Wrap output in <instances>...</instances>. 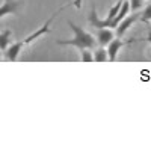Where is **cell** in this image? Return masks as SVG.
<instances>
[{"label": "cell", "instance_id": "30bf717a", "mask_svg": "<svg viewBox=\"0 0 151 151\" xmlns=\"http://www.w3.org/2000/svg\"><path fill=\"white\" fill-rule=\"evenodd\" d=\"M82 62H94V55L89 52V48H80Z\"/></svg>", "mask_w": 151, "mask_h": 151}, {"label": "cell", "instance_id": "7c38bea8", "mask_svg": "<svg viewBox=\"0 0 151 151\" xmlns=\"http://www.w3.org/2000/svg\"><path fill=\"white\" fill-rule=\"evenodd\" d=\"M144 3V0H130V11H137Z\"/></svg>", "mask_w": 151, "mask_h": 151}, {"label": "cell", "instance_id": "5b68a950", "mask_svg": "<svg viewBox=\"0 0 151 151\" xmlns=\"http://www.w3.org/2000/svg\"><path fill=\"white\" fill-rule=\"evenodd\" d=\"M116 35L112 32V29L109 27H101V29H98L97 32V42L100 45H109V42L115 38Z\"/></svg>", "mask_w": 151, "mask_h": 151}, {"label": "cell", "instance_id": "9a60e30c", "mask_svg": "<svg viewBox=\"0 0 151 151\" xmlns=\"http://www.w3.org/2000/svg\"><path fill=\"white\" fill-rule=\"evenodd\" d=\"M0 58H2V53H0Z\"/></svg>", "mask_w": 151, "mask_h": 151}, {"label": "cell", "instance_id": "52a82bcc", "mask_svg": "<svg viewBox=\"0 0 151 151\" xmlns=\"http://www.w3.org/2000/svg\"><path fill=\"white\" fill-rule=\"evenodd\" d=\"M94 60L95 62H106V60H109V53H107L106 48H103V45H100L98 48H95Z\"/></svg>", "mask_w": 151, "mask_h": 151}, {"label": "cell", "instance_id": "6da1fadb", "mask_svg": "<svg viewBox=\"0 0 151 151\" xmlns=\"http://www.w3.org/2000/svg\"><path fill=\"white\" fill-rule=\"evenodd\" d=\"M65 8H67V5H65V6H62L60 9H58V11L55 12V14H53L52 17H50V18L42 24V27H41V29H38L36 32H33L32 35H29V36L26 38V40L18 41V42H15V44L9 45V47L5 50V58H6L8 60H17V58H18L20 52H21V50H23L24 47H26L27 44H30L32 41H35V40H36V38H40V36H42V35H45V33H48V32H50V24H52V23H53V20L59 15V12H62Z\"/></svg>", "mask_w": 151, "mask_h": 151}, {"label": "cell", "instance_id": "2e32d148", "mask_svg": "<svg viewBox=\"0 0 151 151\" xmlns=\"http://www.w3.org/2000/svg\"><path fill=\"white\" fill-rule=\"evenodd\" d=\"M150 3H151V0H150Z\"/></svg>", "mask_w": 151, "mask_h": 151}, {"label": "cell", "instance_id": "277c9868", "mask_svg": "<svg viewBox=\"0 0 151 151\" xmlns=\"http://www.w3.org/2000/svg\"><path fill=\"white\" fill-rule=\"evenodd\" d=\"M139 18H141V14H139V12H136V14H133V15H130V17H125V18L118 24V27L115 29V35L119 36V38L124 36L125 32H127V30L133 26V23H136Z\"/></svg>", "mask_w": 151, "mask_h": 151}, {"label": "cell", "instance_id": "4fadbf2b", "mask_svg": "<svg viewBox=\"0 0 151 151\" xmlns=\"http://www.w3.org/2000/svg\"><path fill=\"white\" fill-rule=\"evenodd\" d=\"M145 24L148 26V35H147V38H144V41H147V42L151 44V26H150V23H145Z\"/></svg>", "mask_w": 151, "mask_h": 151}, {"label": "cell", "instance_id": "8992f818", "mask_svg": "<svg viewBox=\"0 0 151 151\" xmlns=\"http://www.w3.org/2000/svg\"><path fill=\"white\" fill-rule=\"evenodd\" d=\"M18 6L20 2H17V0H5V3L0 6V18L9 14H15L18 11Z\"/></svg>", "mask_w": 151, "mask_h": 151}, {"label": "cell", "instance_id": "5bb4252c", "mask_svg": "<svg viewBox=\"0 0 151 151\" xmlns=\"http://www.w3.org/2000/svg\"><path fill=\"white\" fill-rule=\"evenodd\" d=\"M80 2H82V0H74V5L77 8H80Z\"/></svg>", "mask_w": 151, "mask_h": 151}, {"label": "cell", "instance_id": "7a4b0ae2", "mask_svg": "<svg viewBox=\"0 0 151 151\" xmlns=\"http://www.w3.org/2000/svg\"><path fill=\"white\" fill-rule=\"evenodd\" d=\"M68 24H70L71 30L74 32V36L71 38V40H59L58 41L59 45H73V47L79 48V50L80 48H94L95 47L97 41H95V38L91 33H88L82 27L76 26L71 20H68Z\"/></svg>", "mask_w": 151, "mask_h": 151}, {"label": "cell", "instance_id": "ba28073f", "mask_svg": "<svg viewBox=\"0 0 151 151\" xmlns=\"http://www.w3.org/2000/svg\"><path fill=\"white\" fill-rule=\"evenodd\" d=\"M11 36H12V32H11V30L0 32V50H6V48L9 47Z\"/></svg>", "mask_w": 151, "mask_h": 151}, {"label": "cell", "instance_id": "9c48e42d", "mask_svg": "<svg viewBox=\"0 0 151 151\" xmlns=\"http://www.w3.org/2000/svg\"><path fill=\"white\" fill-rule=\"evenodd\" d=\"M122 3H124V0H118V2L115 3V6H113L110 11H109V14H107V17H106V20H113L116 15H118V12L121 11V6H122Z\"/></svg>", "mask_w": 151, "mask_h": 151}, {"label": "cell", "instance_id": "3957f363", "mask_svg": "<svg viewBox=\"0 0 151 151\" xmlns=\"http://www.w3.org/2000/svg\"><path fill=\"white\" fill-rule=\"evenodd\" d=\"M130 42H134V40H130V41H122L119 36L116 38H113V40L109 42L107 45V53H109V60H115L118 53H119V50L125 45V44H130Z\"/></svg>", "mask_w": 151, "mask_h": 151}, {"label": "cell", "instance_id": "8fae6325", "mask_svg": "<svg viewBox=\"0 0 151 151\" xmlns=\"http://www.w3.org/2000/svg\"><path fill=\"white\" fill-rule=\"evenodd\" d=\"M142 23H150L151 21V3L144 9V12L141 14V18H139Z\"/></svg>", "mask_w": 151, "mask_h": 151}]
</instances>
